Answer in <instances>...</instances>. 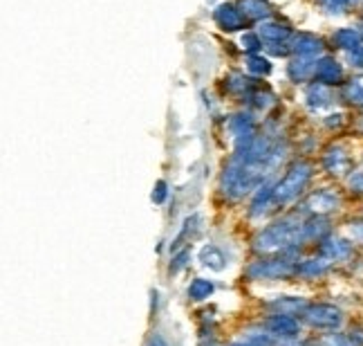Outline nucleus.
Segmentation results:
<instances>
[{
    "instance_id": "obj_1",
    "label": "nucleus",
    "mask_w": 363,
    "mask_h": 346,
    "mask_svg": "<svg viewBox=\"0 0 363 346\" xmlns=\"http://www.w3.org/2000/svg\"><path fill=\"white\" fill-rule=\"evenodd\" d=\"M307 214L294 212L283 218L274 220L269 227L256 234L254 239V252L260 256H274L285 252H298L301 245H305L303 237V223Z\"/></svg>"
},
{
    "instance_id": "obj_2",
    "label": "nucleus",
    "mask_w": 363,
    "mask_h": 346,
    "mask_svg": "<svg viewBox=\"0 0 363 346\" xmlns=\"http://www.w3.org/2000/svg\"><path fill=\"white\" fill-rule=\"evenodd\" d=\"M314 178V167L307 160H296L289 164V169L285 175L274 185V200L276 207H287L291 202H296L303 193L307 191Z\"/></svg>"
},
{
    "instance_id": "obj_3",
    "label": "nucleus",
    "mask_w": 363,
    "mask_h": 346,
    "mask_svg": "<svg viewBox=\"0 0 363 346\" xmlns=\"http://www.w3.org/2000/svg\"><path fill=\"white\" fill-rule=\"evenodd\" d=\"M298 252H285L274 256H260L251 261L245 274L251 281H278L298 276Z\"/></svg>"
},
{
    "instance_id": "obj_4",
    "label": "nucleus",
    "mask_w": 363,
    "mask_h": 346,
    "mask_svg": "<svg viewBox=\"0 0 363 346\" xmlns=\"http://www.w3.org/2000/svg\"><path fill=\"white\" fill-rule=\"evenodd\" d=\"M301 322L314 330H339L345 322V315L334 303H307V308L301 315Z\"/></svg>"
},
{
    "instance_id": "obj_5",
    "label": "nucleus",
    "mask_w": 363,
    "mask_h": 346,
    "mask_svg": "<svg viewBox=\"0 0 363 346\" xmlns=\"http://www.w3.org/2000/svg\"><path fill=\"white\" fill-rule=\"evenodd\" d=\"M341 210V196L334 189H316L307 193L301 205V212L307 216H330Z\"/></svg>"
},
{
    "instance_id": "obj_6",
    "label": "nucleus",
    "mask_w": 363,
    "mask_h": 346,
    "mask_svg": "<svg viewBox=\"0 0 363 346\" xmlns=\"http://www.w3.org/2000/svg\"><path fill=\"white\" fill-rule=\"evenodd\" d=\"M262 328L276 340H298L303 322H301V317H294V315L272 313L267 320H264Z\"/></svg>"
},
{
    "instance_id": "obj_7",
    "label": "nucleus",
    "mask_w": 363,
    "mask_h": 346,
    "mask_svg": "<svg viewBox=\"0 0 363 346\" xmlns=\"http://www.w3.org/2000/svg\"><path fill=\"white\" fill-rule=\"evenodd\" d=\"M320 167L332 178H343L352 173V160L341 144H330L320 156Z\"/></svg>"
},
{
    "instance_id": "obj_8",
    "label": "nucleus",
    "mask_w": 363,
    "mask_h": 346,
    "mask_svg": "<svg viewBox=\"0 0 363 346\" xmlns=\"http://www.w3.org/2000/svg\"><path fill=\"white\" fill-rule=\"evenodd\" d=\"M318 254H323L332 263H345L354 256V243L347 237H337L330 234L318 243Z\"/></svg>"
},
{
    "instance_id": "obj_9",
    "label": "nucleus",
    "mask_w": 363,
    "mask_h": 346,
    "mask_svg": "<svg viewBox=\"0 0 363 346\" xmlns=\"http://www.w3.org/2000/svg\"><path fill=\"white\" fill-rule=\"evenodd\" d=\"M314 81H318V84H325L330 88H343L347 79H345L343 65L334 57H330V54H323L320 59H316Z\"/></svg>"
},
{
    "instance_id": "obj_10",
    "label": "nucleus",
    "mask_w": 363,
    "mask_h": 346,
    "mask_svg": "<svg viewBox=\"0 0 363 346\" xmlns=\"http://www.w3.org/2000/svg\"><path fill=\"white\" fill-rule=\"evenodd\" d=\"M289 48L294 52V57H307V59H320L328 50L325 40L316 34H310V32H298L291 36Z\"/></svg>"
},
{
    "instance_id": "obj_11",
    "label": "nucleus",
    "mask_w": 363,
    "mask_h": 346,
    "mask_svg": "<svg viewBox=\"0 0 363 346\" xmlns=\"http://www.w3.org/2000/svg\"><path fill=\"white\" fill-rule=\"evenodd\" d=\"M227 126H229L231 140H233V151L247 146L258 135L256 133V121H254V117H251L249 113H235V115H231Z\"/></svg>"
},
{
    "instance_id": "obj_12",
    "label": "nucleus",
    "mask_w": 363,
    "mask_h": 346,
    "mask_svg": "<svg viewBox=\"0 0 363 346\" xmlns=\"http://www.w3.org/2000/svg\"><path fill=\"white\" fill-rule=\"evenodd\" d=\"M213 21L222 32H240L247 27V18L242 16V11L238 5L233 3H222L213 11Z\"/></svg>"
},
{
    "instance_id": "obj_13",
    "label": "nucleus",
    "mask_w": 363,
    "mask_h": 346,
    "mask_svg": "<svg viewBox=\"0 0 363 346\" xmlns=\"http://www.w3.org/2000/svg\"><path fill=\"white\" fill-rule=\"evenodd\" d=\"M274 185H276V183L267 180V183H262V185L254 191V198H251V205H249V216H251V218H264L272 210H276Z\"/></svg>"
},
{
    "instance_id": "obj_14",
    "label": "nucleus",
    "mask_w": 363,
    "mask_h": 346,
    "mask_svg": "<svg viewBox=\"0 0 363 346\" xmlns=\"http://www.w3.org/2000/svg\"><path fill=\"white\" fill-rule=\"evenodd\" d=\"M305 104L310 110H314V113H320V110H325L334 104V92L330 86L312 81L305 90Z\"/></svg>"
},
{
    "instance_id": "obj_15",
    "label": "nucleus",
    "mask_w": 363,
    "mask_h": 346,
    "mask_svg": "<svg viewBox=\"0 0 363 346\" xmlns=\"http://www.w3.org/2000/svg\"><path fill=\"white\" fill-rule=\"evenodd\" d=\"M258 34L264 43H287V40H291V36H294V32H291V27L287 23L274 21V18L258 23Z\"/></svg>"
},
{
    "instance_id": "obj_16",
    "label": "nucleus",
    "mask_w": 363,
    "mask_h": 346,
    "mask_svg": "<svg viewBox=\"0 0 363 346\" xmlns=\"http://www.w3.org/2000/svg\"><path fill=\"white\" fill-rule=\"evenodd\" d=\"M316 75V59L294 57L287 65V77L291 84H312Z\"/></svg>"
},
{
    "instance_id": "obj_17",
    "label": "nucleus",
    "mask_w": 363,
    "mask_h": 346,
    "mask_svg": "<svg viewBox=\"0 0 363 346\" xmlns=\"http://www.w3.org/2000/svg\"><path fill=\"white\" fill-rule=\"evenodd\" d=\"M332 234V223L328 216H307L303 223L305 243H320Z\"/></svg>"
},
{
    "instance_id": "obj_18",
    "label": "nucleus",
    "mask_w": 363,
    "mask_h": 346,
    "mask_svg": "<svg viewBox=\"0 0 363 346\" xmlns=\"http://www.w3.org/2000/svg\"><path fill=\"white\" fill-rule=\"evenodd\" d=\"M334 263L328 261L323 254H316V256H307L298 261V276L301 279H320L332 270Z\"/></svg>"
},
{
    "instance_id": "obj_19",
    "label": "nucleus",
    "mask_w": 363,
    "mask_h": 346,
    "mask_svg": "<svg viewBox=\"0 0 363 346\" xmlns=\"http://www.w3.org/2000/svg\"><path fill=\"white\" fill-rule=\"evenodd\" d=\"M240 7L242 11V16L247 21H254V23H262V21H267L272 18V5L267 3V0H238L235 3Z\"/></svg>"
},
{
    "instance_id": "obj_20",
    "label": "nucleus",
    "mask_w": 363,
    "mask_h": 346,
    "mask_svg": "<svg viewBox=\"0 0 363 346\" xmlns=\"http://www.w3.org/2000/svg\"><path fill=\"white\" fill-rule=\"evenodd\" d=\"M267 308L274 310V313H281V315L301 317L303 310L307 308V301L301 299V297H278V299H274V301L267 303Z\"/></svg>"
},
{
    "instance_id": "obj_21",
    "label": "nucleus",
    "mask_w": 363,
    "mask_h": 346,
    "mask_svg": "<svg viewBox=\"0 0 363 346\" xmlns=\"http://www.w3.org/2000/svg\"><path fill=\"white\" fill-rule=\"evenodd\" d=\"M359 43H363V40H361V32L357 30V27H341V30H337L332 34V45L341 52H350Z\"/></svg>"
},
{
    "instance_id": "obj_22",
    "label": "nucleus",
    "mask_w": 363,
    "mask_h": 346,
    "mask_svg": "<svg viewBox=\"0 0 363 346\" xmlns=\"http://www.w3.org/2000/svg\"><path fill=\"white\" fill-rule=\"evenodd\" d=\"M341 99L347 106L363 108V75H357L345 81V86L341 88Z\"/></svg>"
},
{
    "instance_id": "obj_23",
    "label": "nucleus",
    "mask_w": 363,
    "mask_h": 346,
    "mask_svg": "<svg viewBox=\"0 0 363 346\" xmlns=\"http://www.w3.org/2000/svg\"><path fill=\"white\" fill-rule=\"evenodd\" d=\"M227 90L231 94H240V97H245V99H247V97L254 90H258V88H256V84L249 77H245L240 72H233V75L227 77Z\"/></svg>"
},
{
    "instance_id": "obj_24",
    "label": "nucleus",
    "mask_w": 363,
    "mask_h": 346,
    "mask_svg": "<svg viewBox=\"0 0 363 346\" xmlns=\"http://www.w3.org/2000/svg\"><path fill=\"white\" fill-rule=\"evenodd\" d=\"M200 261H202L204 268L216 270V272L225 270V263H227L225 254H222V250H220V247H216V245H206L204 250L200 252Z\"/></svg>"
},
{
    "instance_id": "obj_25",
    "label": "nucleus",
    "mask_w": 363,
    "mask_h": 346,
    "mask_svg": "<svg viewBox=\"0 0 363 346\" xmlns=\"http://www.w3.org/2000/svg\"><path fill=\"white\" fill-rule=\"evenodd\" d=\"M305 346H354L347 333H339V330H328L325 335H318L314 340H307Z\"/></svg>"
},
{
    "instance_id": "obj_26",
    "label": "nucleus",
    "mask_w": 363,
    "mask_h": 346,
    "mask_svg": "<svg viewBox=\"0 0 363 346\" xmlns=\"http://www.w3.org/2000/svg\"><path fill=\"white\" fill-rule=\"evenodd\" d=\"M213 290H216V286H213V281H208V279H202V276H198V279H193L191 281V286H189V299L191 301H204V299H208L213 295Z\"/></svg>"
},
{
    "instance_id": "obj_27",
    "label": "nucleus",
    "mask_w": 363,
    "mask_h": 346,
    "mask_svg": "<svg viewBox=\"0 0 363 346\" xmlns=\"http://www.w3.org/2000/svg\"><path fill=\"white\" fill-rule=\"evenodd\" d=\"M245 67H247V72L254 77H267L272 72V61L264 59L262 54H247Z\"/></svg>"
},
{
    "instance_id": "obj_28",
    "label": "nucleus",
    "mask_w": 363,
    "mask_h": 346,
    "mask_svg": "<svg viewBox=\"0 0 363 346\" xmlns=\"http://www.w3.org/2000/svg\"><path fill=\"white\" fill-rule=\"evenodd\" d=\"M247 102L258 110H269L276 104V94L269 90H254L247 97Z\"/></svg>"
},
{
    "instance_id": "obj_29",
    "label": "nucleus",
    "mask_w": 363,
    "mask_h": 346,
    "mask_svg": "<svg viewBox=\"0 0 363 346\" xmlns=\"http://www.w3.org/2000/svg\"><path fill=\"white\" fill-rule=\"evenodd\" d=\"M198 220H200L198 214H193V216H189V218L184 220V225H182V232L177 234V239H175L173 245H171V250H173V252L182 250V243H184V241L191 237V234L195 232V225H198Z\"/></svg>"
},
{
    "instance_id": "obj_30",
    "label": "nucleus",
    "mask_w": 363,
    "mask_h": 346,
    "mask_svg": "<svg viewBox=\"0 0 363 346\" xmlns=\"http://www.w3.org/2000/svg\"><path fill=\"white\" fill-rule=\"evenodd\" d=\"M240 48L242 52L247 54H260V50L264 48L262 40H260V34L258 32H245L242 38H240Z\"/></svg>"
},
{
    "instance_id": "obj_31",
    "label": "nucleus",
    "mask_w": 363,
    "mask_h": 346,
    "mask_svg": "<svg viewBox=\"0 0 363 346\" xmlns=\"http://www.w3.org/2000/svg\"><path fill=\"white\" fill-rule=\"evenodd\" d=\"M191 259V250L189 247H182V250L173 252V259H171V266H169V274H177L179 270L186 268V263Z\"/></svg>"
},
{
    "instance_id": "obj_32",
    "label": "nucleus",
    "mask_w": 363,
    "mask_h": 346,
    "mask_svg": "<svg viewBox=\"0 0 363 346\" xmlns=\"http://www.w3.org/2000/svg\"><path fill=\"white\" fill-rule=\"evenodd\" d=\"M345 234L354 245L363 247V218L361 220H352V223L345 225Z\"/></svg>"
},
{
    "instance_id": "obj_33",
    "label": "nucleus",
    "mask_w": 363,
    "mask_h": 346,
    "mask_svg": "<svg viewBox=\"0 0 363 346\" xmlns=\"http://www.w3.org/2000/svg\"><path fill=\"white\" fill-rule=\"evenodd\" d=\"M347 191L354 193V196H363V171H352L345 178Z\"/></svg>"
},
{
    "instance_id": "obj_34",
    "label": "nucleus",
    "mask_w": 363,
    "mask_h": 346,
    "mask_svg": "<svg viewBox=\"0 0 363 346\" xmlns=\"http://www.w3.org/2000/svg\"><path fill=\"white\" fill-rule=\"evenodd\" d=\"M316 3L328 13H332V16H339V13H345L347 9H350L345 5V0H316Z\"/></svg>"
},
{
    "instance_id": "obj_35",
    "label": "nucleus",
    "mask_w": 363,
    "mask_h": 346,
    "mask_svg": "<svg viewBox=\"0 0 363 346\" xmlns=\"http://www.w3.org/2000/svg\"><path fill=\"white\" fill-rule=\"evenodd\" d=\"M345 59H347V63L354 67V70H363V43H359L350 52H345Z\"/></svg>"
},
{
    "instance_id": "obj_36",
    "label": "nucleus",
    "mask_w": 363,
    "mask_h": 346,
    "mask_svg": "<svg viewBox=\"0 0 363 346\" xmlns=\"http://www.w3.org/2000/svg\"><path fill=\"white\" fill-rule=\"evenodd\" d=\"M267 54H274V57H289L291 54V48H289V43H264V48H262Z\"/></svg>"
},
{
    "instance_id": "obj_37",
    "label": "nucleus",
    "mask_w": 363,
    "mask_h": 346,
    "mask_svg": "<svg viewBox=\"0 0 363 346\" xmlns=\"http://www.w3.org/2000/svg\"><path fill=\"white\" fill-rule=\"evenodd\" d=\"M166 198H169V185H166L164 180H160V183L155 185V189H152V202L162 205Z\"/></svg>"
},
{
    "instance_id": "obj_38",
    "label": "nucleus",
    "mask_w": 363,
    "mask_h": 346,
    "mask_svg": "<svg viewBox=\"0 0 363 346\" xmlns=\"http://www.w3.org/2000/svg\"><path fill=\"white\" fill-rule=\"evenodd\" d=\"M347 337L352 340L354 346H363V326H352L347 330Z\"/></svg>"
},
{
    "instance_id": "obj_39",
    "label": "nucleus",
    "mask_w": 363,
    "mask_h": 346,
    "mask_svg": "<svg viewBox=\"0 0 363 346\" xmlns=\"http://www.w3.org/2000/svg\"><path fill=\"white\" fill-rule=\"evenodd\" d=\"M146 346H169V342H166L160 333H152L150 337H148V344Z\"/></svg>"
},
{
    "instance_id": "obj_40",
    "label": "nucleus",
    "mask_w": 363,
    "mask_h": 346,
    "mask_svg": "<svg viewBox=\"0 0 363 346\" xmlns=\"http://www.w3.org/2000/svg\"><path fill=\"white\" fill-rule=\"evenodd\" d=\"M229 346H249V344H247L245 340H240V342H231Z\"/></svg>"
},
{
    "instance_id": "obj_41",
    "label": "nucleus",
    "mask_w": 363,
    "mask_h": 346,
    "mask_svg": "<svg viewBox=\"0 0 363 346\" xmlns=\"http://www.w3.org/2000/svg\"><path fill=\"white\" fill-rule=\"evenodd\" d=\"M357 30H359V32H361V40H363V23H361V25H359V27H357Z\"/></svg>"
},
{
    "instance_id": "obj_42",
    "label": "nucleus",
    "mask_w": 363,
    "mask_h": 346,
    "mask_svg": "<svg viewBox=\"0 0 363 346\" xmlns=\"http://www.w3.org/2000/svg\"><path fill=\"white\" fill-rule=\"evenodd\" d=\"M202 346H220V344H216V342H208V344H202Z\"/></svg>"
},
{
    "instance_id": "obj_43",
    "label": "nucleus",
    "mask_w": 363,
    "mask_h": 346,
    "mask_svg": "<svg viewBox=\"0 0 363 346\" xmlns=\"http://www.w3.org/2000/svg\"><path fill=\"white\" fill-rule=\"evenodd\" d=\"M361 7H363V0H361Z\"/></svg>"
},
{
    "instance_id": "obj_44",
    "label": "nucleus",
    "mask_w": 363,
    "mask_h": 346,
    "mask_svg": "<svg viewBox=\"0 0 363 346\" xmlns=\"http://www.w3.org/2000/svg\"><path fill=\"white\" fill-rule=\"evenodd\" d=\"M361 126H363V119H361Z\"/></svg>"
}]
</instances>
